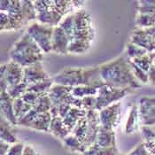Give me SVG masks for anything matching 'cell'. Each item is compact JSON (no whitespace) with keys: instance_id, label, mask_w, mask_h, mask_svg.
Here are the masks:
<instances>
[{"instance_id":"obj_1","label":"cell","mask_w":155,"mask_h":155,"mask_svg":"<svg viewBox=\"0 0 155 155\" xmlns=\"http://www.w3.org/2000/svg\"><path fill=\"white\" fill-rule=\"evenodd\" d=\"M69 39L68 54L80 55L91 47L95 37V29L91 16L84 10L67 15L59 25Z\"/></svg>"},{"instance_id":"obj_2","label":"cell","mask_w":155,"mask_h":155,"mask_svg":"<svg viewBox=\"0 0 155 155\" xmlns=\"http://www.w3.org/2000/svg\"><path fill=\"white\" fill-rule=\"evenodd\" d=\"M1 31H15L36 21L34 1L1 0L0 1Z\"/></svg>"},{"instance_id":"obj_3","label":"cell","mask_w":155,"mask_h":155,"mask_svg":"<svg viewBox=\"0 0 155 155\" xmlns=\"http://www.w3.org/2000/svg\"><path fill=\"white\" fill-rule=\"evenodd\" d=\"M98 67L101 78L107 85L120 89H131L133 91L141 89L143 86L135 77L128 58L120 56Z\"/></svg>"},{"instance_id":"obj_4","label":"cell","mask_w":155,"mask_h":155,"mask_svg":"<svg viewBox=\"0 0 155 155\" xmlns=\"http://www.w3.org/2000/svg\"><path fill=\"white\" fill-rule=\"evenodd\" d=\"M51 78L54 84L65 85L72 88L89 85L99 89L106 85L101 78L98 66L88 68H66Z\"/></svg>"},{"instance_id":"obj_5","label":"cell","mask_w":155,"mask_h":155,"mask_svg":"<svg viewBox=\"0 0 155 155\" xmlns=\"http://www.w3.org/2000/svg\"><path fill=\"white\" fill-rule=\"evenodd\" d=\"M44 54L41 48L27 32L21 35L9 51L10 60L22 68L42 61Z\"/></svg>"},{"instance_id":"obj_6","label":"cell","mask_w":155,"mask_h":155,"mask_svg":"<svg viewBox=\"0 0 155 155\" xmlns=\"http://www.w3.org/2000/svg\"><path fill=\"white\" fill-rule=\"evenodd\" d=\"M100 128L98 111H87L86 115L80 120L71 132L84 145L87 150L97 141V137Z\"/></svg>"},{"instance_id":"obj_7","label":"cell","mask_w":155,"mask_h":155,"mask_svg":"<svg viewBox=\"0 0 155 155\" xmlns=\"http://www.w3.org/2000/svg\"><path fill=\"white\" fill-rule=\"evenodd\" d=\"M34 5L36 12V21L51 27H57L65 18L60 12L56 0H36Z\"/></svg>"},{"instance_id":"obj_8","label":"cell","mask_w":155,"mask_h":155,"mask_svg":"<svg viewBox=\"0 0 155 155\" xmlns=\"http://www.w3.org/2000/svg\"><path fill=\"white\" fill-rule=\"evenodd\" d=\"M135 92L131 89H120L109 85L100 87L95 96V110L100 111L103 108L120 102L123 97Z\"/></svg>"},{"instance_id":"obj_9","label":"cell","mask_w":155,"mask_h":155,"mask_svg":"<svg viewBox=\"0 0 155 155\" xmlns=\"http://www.w3.org/2000/svg\"><path fill=\"white\" fill-rule=\"evenodd\" d=\"M53 31L54 27L41 24L37 21L28 25L26 29V32L35 40L45 54L52 51Z\"/></svg>"},{"instance_id":"obj_10","label":"cell","mask_w":155,"mask_h":155,"mask_svg":"<svg viewBox=\"0 0 155 155\" xmlns=\"http://www.w3.org/2000/svg\"><path fill=\"white\" fill-rule=\"evenodd\" d=\"M24 77V68L12 60L1 64L0 89L7 90L12 86L22 83Z\"/></svg>"},{"instance_id":"obj_11","label":"cell","mask_w":155,"mask_h":155,"mask_svg":"<svg viewBox=\"0 0 155 155\" xmlns=\"http://www.w3.org/2000/svg\"><path fill=\"white\" fill-rule=\"evenodd\" d=\"M72 87L53 84L48 95L51 98L52 106H59L61 104L69 105L75 107L83 108V101L72 94Z\"/></svg>"},{"instance_id":"obj_12","label":"cell","mask_w":155,"mask_h":155,"mask_svg":"<svg viewBox=\"0 0 155 155\" xmlns=\"http://www.w3.org/2000/svg\"><path fill=\"white\" fill-rule=\"evenodd\" d=\"M120 114H121L120 101L98 111L100 126L107 130H115V129L119 126L120 122Z\"/></svg>"},{"instance_id":"obj_13","label":"cell","mask_w":155,"mask_h":155,"mask_svg":"<svg viewBox=\"0 0 155 155\" xmlns=\"http://www.w3.org/2000/svg\"><path fill=\"white\" fill-rule=\"evenodd\" d=\"M138 111L142 126H155V96H143L139 97Z\"/></svg>"},{"instance_id":"obj_14","label":"cell","mask_w":155,"mask_h":155,"mask_svg":"<svg viewBox=\"0 0 155 155\" xmlns=\"http://www.w3.org/2000/svg\"><path fill=\"white\" fill-rule=\"evenodd\" d=\"M50 78L51 76L45 70L42 61L36 62L35 64L24 68V77L22 83L26 84L28 86Z\"/></svg>"},{"instance_id":"obj_15","label":"cell","mask_w":155,"mask_h":155,"mask_svg":"<svg viewBox=\"0 0 155 155\" xmlns=\"http://www.w3.org/2000/svg\"><path fill=\"white\" fill-rule=\"evenodd\" d=\"M130 42L143 48L148 52H155V37L149 34L146 29L136 28L132 32Z\"/></svg>"},{"instance_id":"obj_16","label":"cell","mask_w":155,"mask_h":155,"mask_svg":"<svg viewBox=\"0 0 155 155\" xmlns=\"http://www.w3.org/2000/svg\"><path fill=\"white\" fill-rule=\"evenodd\" d=\"M1 105V116L8 120L14 127L18 126V120L16 118L13 109V98L8 94L5 90H1L0 96Z\"/></svg>"},{"instance_id":"obj_17","label":"cell","mask_w":155,"mask_h":155,"mask_svg":"<svg viewBox=\"0 0 155 155\" xmlns=\"http://www.w3.org/2000/svg\"><path fill=\"white\" fill-rule=\"evenodd\" d=\"M69 39L60 26L54 28L52 36V51L59 55H68Z\"/></svg>"},{"instance_id":"obj_18","label":"cell","mask_w":155,"mask_h":155,"mask_svg":"<svg viewBox=\"0 0 155 155\" xmlns=\"http://www.w3.org/2000/svg\"><path fill=\"white\" fill-rule=\"evenodd\" d=\"M51 114L52 119H51V122L49 133L52 134L54 137H56L57 138H59L62 141L66 137H68L71 133V131L66 127L62 118H60L58 115V114L56 113V111L53 109V107H51Z\"/></svg>"},{"instance_id":"obj_19","label":"cell","mask_w":155,"mask_h":155,"mask_svg":"<svg viewBox=\"0 0 155 155\" xmlns=\"http://www.w3.org/2000/svg\"><path fill=\"white\" fill-rule=\"evenodd\" d=\"M142 125L140 121V115L138 111L137 103H134L130 105L129 115L127 118V121L125 123V133L128 135L133 134L137 130H140Z\"/></svg>"},{"instance_id":"obj_20","label":"cell","mask_w":155,"mask_h":155,"mask_svg":"<svg viewBox=\"0 0 155 155\" xmlns=\"http://www.w3.org/2000/svg\"><path fill=\"white\" fill-rule=\"evenodd\" d=\"M95 143L101 147H106V148L117 147L115 131L104 129L103 127L100 126Z\"/></svg>"},{"instance_id":"obj_21","label":"cell","mask_w":155,"mask_h":155,"mask_svg":"<svg viewBox=\"0 0 155 155\" xmlns=\"http://www.w3.org/2000/svg\"><path fill=\"white\" fill-rule=\"evenodd\" d=\"M86 114H87V111L84 110V108L71 107L70 110L67 114V115L62 120L66 127L72 132L74 129V127L76 126L77 122L84 116H85Z\"/></svg>"},{"instance_id":"obj_22","label":"cell","mask_w":155,"mask_h":155,"mask_svg":"<svg viewBox=\"0 0 155 155\" xmlns=\"http://www.w3.org/2000/svg\"><path fill=\"white\" fill-rule=\"evenodd\" d=\"M51 119H52V116H51V112L43 113L39 114L38 116H36V118L28 125V128L36 130L38 131L50 132Z\"/></svg>"},{"instance_id":"obj_23","label":"cell","mask_w":155,"mask_h":155,"mask_svg":"<svg viewBox=\"0 0 155 155\" xmlns=\"http://www.w3.org/2000/svg\"><path fill=\"white\" fill-rule=\"evenodd\" d=\"M13 125H12L8 120L1 116V127H0V137L1 141L13 144L19 142L13 131Z\"/></svg>"},{"instance_id":"obj_24","label":"cell","mask_w":155,"mask_h":155,"mask_svg":"<svg viewBox=\"0 0 155 155\" xmlns=\"http://www.w3.org/2000/svg\"><path fill=\"white\" fill-rule=\"evenodd\" d=\"M144 147L152 155H155V130L153 127L142 126L140 129Z\"/></svg>"},{"instance_id":"obj_25","label":"cell","mask_w":155,"mask_h":155,"mask_svg":"<svg viewBox=\"0 0 155 155\" xmlns=\"http://www.w3.org/2000/svg\"><path fill=\"white\" fill-rule=\"evenodd\" d=\"M62 143L69 151L80 153L81 155L86 151V149H85L84 144L82 143V142L75 136H74L72 133H70L68 137H66L62 140Z\"/></svg>"},{"instance_id":"obj_26","label":"cell","mask_w":155,"mask_h":155,"mask_svg":"<svg viewBox=\"0 0 155 155\" xmlns=\"http://www.w3.org/2000/svg\"><path fill=\"white\" fill-rule=\"evenodd\" d=\"M130 60L133 63H135L139 68H141L143 71L148 74L149 70L154 64L155 52H148L141 57H138V58H136V59Z\"/></svg>"},{"instance_id":"obj_27","label":"cell","mask_w":155,"mask_h":155,"mask_svg":"<svg viewBox=\"0 0 155 155\" xmlns=\"http://www.w3.org/2000/svg\"><path fill=\"white\" fill-rule=\"evenodd\" d=\"M119 150L117 147H101L94 143L88 148L82 155H119Z\"/></svg>"},{"instance_id":"obj_28","label":"cell","mask_w":155,"mask_h":155,"mask_svg":"<svg viewBox=\"0 0 155 155\" xmlns=\"http://www.w3.org/2000/svg\"><path fill=\"white\" fill-rule=\"evenodd\" d=\"M135 25L137 28L147 29L155 27V15L137 13Z\"/></svg>"},{"instance_id":"obj_29","label":"cell","mask_w":155,"mask_h":155,"mask_svg":"<svg viewBox=\"0 0 155 155\" xmlns=\"http://www.w3.org/2000/svg\"><path fill=\"white\" fill-rule=\"evenodd\" d=\"M53 81L52 78L51 77L50 79L41 81L39 83H36L34 84H30L28 86L27 91H32L38 94H48L51 87L53 86Z\"/></svg>"},{"instance_id":"obj_30","label":"cell","mask_w":155,"mask_h":155,"mask_svg":"<svg viewBox=\"0 0 155 155\" xmlns=\"http://www.w3.org/2000/svg\"><path fill=\"white\" fill-rule=\"evenodd\" d=\"M33 108V106L27 104L21 99V97L13 100V109L18 121L21 120L24 116Z\"/></svg>"},{"instance_id":"obj_31","label":"cell","mask_w":155,"mask_h":155,"mask_svg":"<svg viewBox=\"0 0 155 155\" xmlns=\"http://www.w3.org/2000/svg\"><path fill=\"white\" fill-rule=\"evenodd\" d=\"M97 91H98V88H97V87L84 85V86L74 87L72 89V94L77 98L83 99L85 97L96 96L97 93Z\"/></svg>"},{"instance_id":"obj_32","label":"cell","mask_w":155,"mask_h":155,"mask_svg":"<svg viewBox=\"0 0 155 155\" xmlns=\"http://www.w3.org/2000/svg\"><path fill=\"white\" fill-rule=\"evenodd\" d=\"M126 52H127V58L130 59V60H133V59L141 57L144 54L148 53V51L146 50H144L143 48L133 44L130 41L127 44Z\"/></svg>"},{"instance_id":"obj_33","label":"cell","mask_w":155,"mask_h":155,"mask_svg":"<svg viewBox=\"0 0 155 155\" xmlns=\"http://www.w3.org/2000/svg\"><path fill=\"white\" fill-rule=\"evenodd\" d=\"M137 13L153 14V15H155L154 0H141V1H137Z\"/></svg>"},{"instance_id":"obj_34","label":"cell","mask_w":155,"mask_h":155,"mask_svg":"<svg viewBox=\"0 0 155 155\" xmlns=\"http://www.w3.org/2000/svg\"><path fill=\"white\" fill-rule=\"evenodd\" d=\"M129 61V64L131 68L132 72L135 75V77L142 84H149V77H148V74L143 71L141 68H139L135 63H133L131 60L130 59H128Z\"/></svg>"},{"instance_id":"obj_35","label":"cell","mask_w":155,"mask_h":155,"mask_svg":"<svg viewBox=\"0 0 155 155\" xmlns=\"http://www.w3.org/2000/svg\"><path fill=\"white\" fill-rule=\"evenodd\" d=\"M27 89H28V85L24 83H21L18 85L7 88L6 91L8 92V94L11 96L13 99H16V98H19L23 95L24 93L27 91Z\"/></svg>"},{"instance_id":"obj_36","label":"cell","mask_w":155,"mask_h":155,"mask_svg":"<svg viewBox=\"0 0 155 155\" xmlns=\"http://www.w3.org/2000/svg\"><path fill=\"white\" fill-rule=\"evenodd\" d=\"M43 95H45V94H38V93H35V92H32V91H26L21 97V99L23 100L24 102H26L27 104L31 105V106L34 107L35 104L36 103V101L39 99V97Z\"/></svg>"},{"instance_id":"obj_37","label":"cell","mask_w":155,"mask_h":155,"mask_svg":"<svg viewBox=\"0 0 155 155\" xmlns=\"http://www.w3.org/2000/svg\"><path fill=\"white\" fill-rule=\"evenodd\" d=\"M25 144L22 142H17V143L11 144L8 153L6 155H23Z\"/></svg>"},{"instance_id":"obj_38","label":"cell","mask_w":155,"mask_h":155,"mask_svg":"<svg viewBox=\"0 0 155 155\" xmlns=\"http://www.w3.org/2000/svg\"><path fill=\"white\" fill-rule=\"evenodd\" d=\"M83 101V108L86 111L95 110V96L85 97L82 99Z\"/></svg>"},{"instance_id":"obj_39","label":"cell","mask_w":155,"mask_h":155,"mask_svg":"<svg viewBox=\"0 0 155 155\" xmlns=\"http://www.w3.org/2000/svg\"><path fill=\"white\" fill-rule=\"evenodd\" d=\"M128 155H152L148 151H147V149L144 147V145H143V143L141 142V143H139L133 150H132L131 152L129 153Z\"/></svg>"},{"instance_id":"obj_40","label":"cell","mask_w":155,"mask_h":155,"mask_svg":"<svg viewBox=\"0 0 155 155\" xmlns=\"http://www.w3.org/2000/svg\"><path fill=\"white\" fill-rule=\"evenodd\" d=\"M10 146H11L10 143L4 142V141H1V143H0V153H1V155L7 154Z\"/></svg>"},{"instance_id":"obj_41","label":"cell","mask_w":155,"mask_h":155,"mask_svg":"<svg viewBox=\"0 0 155 155\" xmlns=\"http://www.w3.org/2000/svg\"><path fill=\"white\" fill-rule=\"evenodd\" d=\"M148 77H149V84L155 86V66L153 65L151 69L148 72Z\"/></svg>"},{"instance_id":"obj_42","label":"cell","mask_w":155,"mask_h":155,"mask_svg":"<svg viewBox=\"0 0 155 155\" xmlns=\"http://www.w3.org/2000/svg\"><path fill=\"white\" fill-rule=\"evenodd\" d=\"M23 155H40L31 145H25Z\"/></svg>"},{"instance_id":"obj_43","label":"cell","mask_w":155,"mask_h":155,"mask_svg":"<svg viewBox=\"0 0 155 155\" xmlns=\"http://www.w3.org/2000/svg\"><path fill=\"white\" fill-rule=\"evenodd\" d=\"M153 130H155V126H153Z\"/></svg>"},{"instance_id":"obj_44","label":"cell","mask_w":155,"mask_h":155,"mask_svg":"<svg viewBox=\"0 0 155 155\" xmlns=\"http://www.w3.org/2000/svg\"><path fill=\"white\" fill-rule=\"evenodd\" d=\"M119 155H120V154H119Z\"/></svg>"},{"instance_id":"obj_45","label":"cell","mask_w":155,"mask_h":155,"mask_svg":"<svg viewBox=\"0 0 155 155\" xmlns=\"http://www.w3.org/2000/svg\"><path fill=\"white\" fill-rule=\"evenodd\" d=\"M127 155H128V154H127Z\"/></svg>"}]
</instances>
